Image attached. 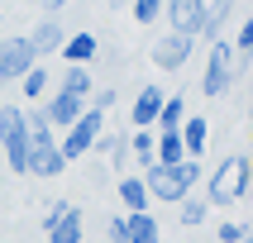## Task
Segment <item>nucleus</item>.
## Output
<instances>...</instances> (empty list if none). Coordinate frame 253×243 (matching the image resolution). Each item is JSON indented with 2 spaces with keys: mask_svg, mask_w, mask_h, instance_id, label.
<instances>
[{
  "mask_svg": "<svg viewBox=\"0 0 253 243\" xmlns=\"http://www.w3.org/2000/svg\"><path fill=\"white\" fill-rule=\"evenodd\" d=\"M239 200H253V157L249 153H229L206 181V205L211 210H229Z\"/></svg>",
  "mask_w": 253,
  "mask_h": 243,
  "instance_id": "obj_1",
  "label": "nucleus"
},
{
  "mask_svg": "<svg viewBox=\"0 0 253 243\" xmlns=\"http://www.w3.org/2000/svg\"><path fill=\"white\" fill-rule=\"evenodd\" d=\"M206 181V167H201V157H182V162H148L143 167V186H148V196L163 200V205H177L182 196H191L196 186Z\"/></svg>",
  "mask_w": 253,
  "mask_h": 243,
  "instance_id": "obj_2",
  "label": "nucleus"
},
{
  "mask_svg": "<svg viewBox=\"0 0 253 243\" xmlns=\"http://www.w3.org/2000/svg\"><path fill=\"white\" fill-rule=\"evenodd\" d=\"M244 71H249V57L234 53V43H229V38H211V57H206V71H201V96L225 100L229 91L239 86Z\"/></svg>",
  "mask_w": 253,
  "mask_h": 243,
  "instance_id": "obj_3",
  "label": "nucleus"
},
{
  "mask_svg": "<svg viewBox=\"0 0 253 243\" xmlns=\"http://www.w3.org/2000/svg\"><path fill=\"white\" fill-rule=\"evenodd\" d=\"M0 153L5 167L14 176L29 172V124H24V105H0Z\"/></svg>",
  "mask_w": 253,
  "mask_h": 243,
  "instance_id": "obj_4",
  "label": "nucleus"
},
{
  "mask_svg": "<svg viewBox=\"0 0 253 243\" xmlns=\"http://www.w3.org/2000/svg\"><path fill=\"white\" fill-rule=\"evenodd\" d=\"M100 134H105V114L86 105V110L77 114V119H72L62 134H57V153L67 157V167L77 162V157H86L91 148H96V139H100Z\"/></svg>",
  "mask_w": 253,
  "mask_h": 243,
  "instance_id": "obj_5",
  "label": "nucleus"
},
{
  "mask_svg": "<svg viewBox=\"0 0 253 243\" xmlns=\"http://www.w3.org/2000/svg\"><path fill=\"white\" fill-rule=\"evenodd\" d=\"M43 239L48 243H86V219L72 200H53L43 214Z\"/></svg>",
  "mask_w": 253,
  "mask_h": 243,
  "instance_id": "obj_6",
  "label": "nucleus"
},
{
  "mask_svg": "<svg viewBox=\"0 0 253 243\" xmlns=\"http://www.w3.org/2000/svg\"><path fill=\"white\" fill-rule=\"evenodd\" d=\"M191 53H196V34H177V29L158 34L153 48H148V57H153V67H158V71H186Z\"/></svg>",
  "mask_w": 253,
  "mask_h": 243,
  "instance_id": "obj_7",
  "label": "nucleus"
},
{
  "mask_svg": "<svg viewBox=\"0 0 253 243\" xmlns=\"http://www.w3.org/2000/svg\"><path fill=\"white\" fill-rule=\"evenodd\" d=\"M34 62H39V57H34V48L24 43V34H5V38H0V91H10Z\"/></svg>",
  "mask_w": 253,
  "mask_h": 243,
  "instance_id": "obj_8",
  "label": "nucleus"
},
{
  "mask_svg": "<svg viewBox=\"0 0 253 243\" xmlns=\"http://www.w3.org/2000/svg\"><path fill=\"white\" fill-rule=\"evenodd\" d=\"M163 19L177 34H196L201 38V29H206V0H163Z\"/></svg>",
  "mask_w": 253,
  "mask_h": 243,
  "instance_id": "obj_9",
  "label": "nucleus"
},
{
  "mask_svg": "<svg viewBox=\"0 0 253 243\" xmlns=\"http://www.w3.org/2000/svg\"><path fill=\"white\" fill-rule=\"evenodd\" d=\"M39 110L48 114V124H53L57 134H62V129H67L72 119H77V114L86 110V100H82V96H72V91H62V86H53V91H48V96L39 100Z\"/></svg>",
  "mask_w": 253,
  "mask_h": 243,
  "instance_id": "obj_10",
  "label": "nucleus"
},
{
  "mask_svg": "<svg viewBox=\"0 0 253 243\" xmlns=\"http://www.w3.org/2000/svg\"><path fill=\"white\" fill-rule=\"evenodd\" d=\"M62 38H67V24H62L57 14H43L39 24L24 34V43L34 48V57H39V62H43V57H53L57 48H62Z\"/></svg>",
  "mask_w": 253,
  "mask_h": 243,
  "instance_id": "obj_11",
  "label": "nucleus"
},
{
  "mask_svg": "<svg viewBox=\"0 0 253 243\" xmlns=\"http://www.w3.org/2000/svg\"><path fill=\"white\" fill-rule=\"evenodd\" d=\"M163 96H168V91H163V86H139V91H134V105H129V124L134 129H153L158 124V110H163Z\"/></svg>",
  "mask_w": 253,
  "mask_h": 243,
  "instance_id": "obj_12",
  "label": "nucleus"
},
{
  "mask_svg": "<svg viewBox=\"0 0 253 243\" xmlns=\"http://www.w3.org/2000/svg\"><path fill=\"white\" fill-rule=\"evenodd\" d=\"M62 172H67V157L57 153V143L29 148V172H24V176H34V181H57Z\"/></svg>",
  "mask_w": 253,
  "mask_h": 243,
  "instance_id": "obj_13",
  "label": "nucleus"
},
{
  "mask_svg": "<svg viewBox=\"0 0 253 243\" xmlns=\"http://www.w3.org/2000/svg\"><path fill=\"white\" fill-rule=\"evenodd\" d=\"M57 53H62V62L91 67V62L100 57V38L91 34V29H77V34H67V38H62V48H57Z\"/></svg>",
  "mask_w": 253,
  "mask_h": 243,
  "instance_id": "obj_14",
  "label": "nucleus"
},
{
  "mask_svg": "<svg viewBox=\"0 0 253 243\" xmlns=\"http://www.w3.org/2000/svg\"><path fill=\"white\" fill-rule=\"evenodd\" d=\"M177 134H182L186 157H201L206 148H211V119H206V114H186L182 124H177Z\"/></svg>",
  "mask_w": 253,
  "mask_h": 243,
  "instance_id": "obj_15",
  "label": "nucleus"
},
{
  "mask_svg": "<svg viewBox=\"0 0 253 243\" xmlns=\"http://www.w3.org/2000/svg\"><path fill=\"white\" fill-rule=\"evenodd\" d=\"M14 86H19V96H24L29 105H39V100L48 96V91H53V71L43 67V62H34V67H29V71H24V76H19Z\"/></svg>",
  "mask_w": 253,
  "mask_h": 243,
  "instance_id": "obj_16",
  "label": "nucleus"
},
{
  "mask_svg": "<svg viewBox=\"0 0 253 243\" xmlns=\"http://www.w3.org/2000/svg\"><path fill=\"white\" fill-rule=\"evenodd\" d=\"M115 196H120V205H125V214H134V210H148V186H143V176H120L115 181Z\"/></svg>",
  "mask_w": 253,
  "mask_h": 243,
  "instance_id": "obj_17",
  "label": "nucleus"
},
{
  "mask_svg": "<svg viewBox=\"0 0 253 243\" xmlns=\"http://www.w3.org/2000/svg\"><path fill=\"white\" fill-rule=\"evenodd\" d=\"M125 229H129V243H163V229H158L153 210H134V214H125Z\"/></svg>",
  "mask_w": 253,
  "mask_h": 243,
  "instance_id": "obj_18",
  "label": "nucleus"
},
{
  "mask_svg": "<svg viewBox=\"0 0 253 243\" xmlns=\"http://www.w3.org/2000/svg\"><path fill=\"white\" fill-rule=\"evenodd\" d=\"M206 219H211V205H206V196H196V191H191V196L177 200V224H182V229H201Z\"/></svg>",
  "mask_w": 253,
  "mask_h": 243,
  "instance_id": "obj_19",
  "label": "nucleus"
},
{
  "mask_svg": "<svg viewBox=\"0 0 253 243\" xmlns=\"http://www.w3.org/2000/svg\"><path fill=\"white\" fill-rule=\"evenodd\" d=\"M186 157V148H182V134L177 129H158V139H153V162H182Z\"/></svg>",
  "mask_w": 253,
  "mask_h": 243,
  "instance_id": "obj_20",
  "label": "nucleus"
},
{
  "mask_svg": "<svg viewBox=\"0 0 253 243\" xmlns=\"http://www.w3.org/2000/svg\"><path fill=\"white\" fill-rule=\"evenodd\" d=\"M57 86H62V91H72V96H82V100L96 91V81H91V67H77V62H67V67H62Z\"/></svg>",
  "mask_w": 253,
  "mask_h": 243,
  "instance_id": "obj_21",
  "label": "nucleus"
},
{
  "mask_svg": "<svg viewBox=\"0 0 253 243\" xmlns=\"http://www.w3.org/2000/svg\"><path fill=\"white\" fill-rule=\"evenodd\" d=\"M91 153L110 157L115 167H125V162H129V139H125V134H100V139H96V148H91Z\"/></svg>",
  "mask_w": 253,
  "mask_h": 243,
  "instance_id": "obj_22",
  "label": "nucleus"
},
{
  "mask_svg": "<svg viewBox=\"0 0 253 243\" xmlns=\"http://www.w3.org/2000/svg\"><path fill=\"white\" fill-rule=\"evenodd\" d=\"M182 119H186V96H182V91L163 96V110H158V124L153 129H177Z\"/></svg>",
  "mask_w": 253,
  "mask_h": 243,
  "instance_id": "obj_23",
  "label": "nucleus"
},
{
  "mask_svg": "<svg viewBox=\"0 0 253 243\" xmlns=\"http://www.w3.org/2000/svg\"><path fill=\"white\" fill-rule=\"evenodd\" d=\"M153 139H158V129H134V134H129V157H134L139 167L153 162Z\"/></svg>",
  "mask_w": 253,
  "mask_h": 243,
  "instance_id": "obj_24",
  "label": "nucleus"
},
{
  "mask_svg": "<svg viewBox=\"0 0 253 243\" xmlns=\"http://www.w3.org/2000/svg\"><path fill=\"white\" fill-rule=\"evenodd\" d=\"M129 14H134L139 29H153L163 19V0H129Z\"/></svg>",
  "mask_w": 253,
  "mask_h": 243,
  "instance_id": "obj_25",
  "label": "nucleus"
},
{
  "mask_svg": "<svg viewBox=\"0 0 253 243\" xmlns=\"http://www.w3.org/2000/svg\"><path fill=\"white\" fill-rule=\"evenodd\" d=\"M244 239V219H215V243H239Z\"/></svg>",
  "mask_w": 253,
  "mask_h": 243,
  "instance_id": "obj_26",
  "label": "nucleus"
},
{
  "mask_svg": "<svg viewBox=\"0 0 253 243\" xmlns=\"http://www.w3.org/2000/svg\"><path fill=\"white\" fill-rule=\"evenodd\" d=\"M229 43H234V53H239V57H249V53H253V14L239 24V34H234Z\"/></svg>",
  "mask_w": 253,
  "mask_h": 243,
  "instance_id": "obj_27",
  "label": "nucleus"
},
{
  "mask_svg": "<svg viewBox=\"0 0 253 243\" xmlns=\"http://www.w3.org/2000/svg\"><path fill=\"white\" fill-rule=\"evenodd\" d=\"M105 243H129V229H125V214H110V219H105Z\"/></svg>",
  "mask_w": 253,
  "mask_h": 243,
  "instance_id": "obj_28",
  "label": "nucleus"
},
{
  "mask_svg": "<svg viewBox=\"0 0 253 243\" xmlns=\"http://www.w3.org/2000/svg\"><path fill=\"white\" fill-rule=\"evenodd\" d=\"M39 5H43V14H57V10H67L72 0H39Z\"/></svg>",
  "mask_w": 253,
  "mask_h": 243,
  "instance_id": "obj_29",
  "label": "nucleus"
},
{
  "mask_svg": "<svg viewBox=\"0 0 253 243\" xmlns=\"http://www.w3.org/2000/svg\"><path fill=\"white\" fill-rule=\"evenodd\" d=\"M239 243H253V219H244V239Z\"/></svg>",
  "mask_w": 253,
  "mask_h": 243,
  "instance_id": "obj_30",
  "label": "nucleus"
},
{
  "mask_svg": "<svg viewBox=\"0 0 253 243\" xmlns=\"http://www.w3.org/2000/svg\"><path fill=\"white\" fill-rule=\"evenodd\" d=\"M0 24H5V10H0Z\"/></svg>",
  "mask_w": 253,
  "mask_h": 243,
  "instance_id": "obj_31",
  "label": "nucleus"
}]
</instances>
